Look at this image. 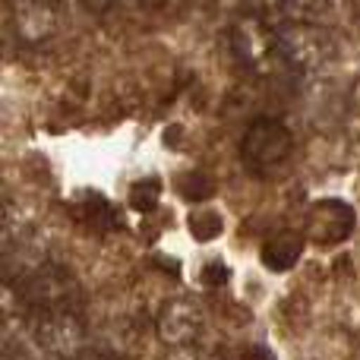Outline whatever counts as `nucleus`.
<instances>
[{
	"label": "nucleus",
	"mask_w": 360,
	"mask_h": 360,
	"mask_svg": "<svg viewBox=\"0 0 360 360\" xmlns=\"http://www.w3.org/2000/svg\"><path fill=\"white\" fill-rule=\"evenodd\" d=\"M16 297L22 307L35 316V313H54V310H73V300L79 297V285L67 269L54 266V262H41L35 272L16 281Z\"/></svg>",
	"instance_id": "f257e3e1"
},
{
	"label": "nucleus",
	"mask_w": 360,
	"mask_h": 360,
	"mask_svg": "<svg viewBox=\"0 0 360 360\" xmlns=\"http://www.w3.org/2000/svg\"><path fill=\"white\" fill-rule=\"evenodd\" d=\"M294 136L278 117H256L243 130L240 139V158L253 174H272L275 168L291 158Z\"/></svg>",
	"instance_id": "f03ea898"
},
{
	"label": "nucleus",
	"mask_w": 360,
	"mask_h": 360,
	"mask_svg": "<svg viewBox=\"0 0 360 360\" xmlns=\"http://www.w3.org/2000/svg\"><path fill=\"white\" fill-rule=\"evenodd\" d=\"M281 60L294 70H319L335 57V38L316 22H291L278 29Z\"/></svg>",
	"instance_id": "7ed1b4c3"
},
{
	"label": "nucleus",
	"mask_w": 360,
	"mask_h": 360,
	"mask_svg": "<svg viewBox=\"0 0 360 360\" xmlns=\"http://www.w3.org/2000/svg\"><path fill=\"white\" fill-rule=\"evenodd\" d=\"M231 51L237 54V60L243 63V67L256 70V73H262V70H269V63L275 60V57H281L278 51V32H272L266 25V16H256V13H243V16H237L234 22H231Z\"/></svg>",
	"instance_id": "20e7f679"
},
{
	"label": "nucleus",
	"mask_w": 360,
	"mask_h": 360,
	"mask_svg": "<svg viewBox=\"0 0 360 360\" xmlns=\"http://www.w3.org/2000/svg\"><path fill=\"white\" fill-rule=\"evenodd\" d=\"M354 205L345 202V199H316V202L307 209V221H304V234L307 240L319 243V247H338L354 234Z\"/></svg>",
	"instance_id": "39448f33"
},
{
	"label": "nucleus",
	"mask_w": 360,
	"mask_h": 360,
	"mask_svg": "<svg viewBox=\"0 0 360 360\" xmlns=\"http://www.w3.org/2000/svg\"><path fill=\"white\" fill-rule=\"evenodd\" d=\"M38 345L48 354L60 357V360H73L79 357L82 342H86V326L76 316L73 310H54V313H35L32 323Z\"/></svg>",
	"instance_id": "423d86ee"
},
{
	"label": "nucleus",
	"mask_w": 360,
	"mask_h": 360,
	"mask_svg": "<svg viewBox=\"0 0 360 360\" xmlns=\"http://www.w3.org/2000/svg\"><path fill=\"white\" fill-rule=\"evenodd\" d=\"M155 326H158V335H162L165 345H171V348H190V345H196V338L202 335L205 313L196 300L174 297L158 310Z\"/></svg>",
	"instance_id": "0eeeda50"
},
{
	"label": "nucleus",
	"mask_w": 360,
	"mask_h": 360,
	"mask_svg": "<svg viewBox=\"0 0 360 360\" xmlns=\"http://www.w3.org/2000/svg\"><path fill=\"white\" fill-rule=\"evenodd\" d=\"M304 243H307V234L300 231H275L259 250V259L269 272H288L300 262L304 256Z\"/></svg>",
	"instance_id": "6e6552de"
},
{
	"label": "nucleus",
	"mask_w": 360,
	"mask_h": 360,
	"mask_svg": "<svg viewBox=\"0 0 360 360\" xmlns=\"http://www.w3.org/2000/svg\"><path fill=\"white\" fill-rule=\"evenodd\" d=\"M16 29L25 41H41V38H48L54 32V13H51V6L29 0L16 13Z\"/></svg>",
	"instance_id": "1a4fd4ad"
},
{
	"label": "nucleus",
	"mask_w": 360,
	"mask_h": 360,
	"mask_svg": "<svg viewBox=\"0 0 360 360\" xmlns=\"http://www.w3.org/2000/svg\"><path fill=\"white\" fill-rule=\"evenodd\" d=\"M174 186L180 190V196H184V199H193V202H202V199H212V196H215V190H218L215 177L205 174V171H199V168L184 171V174H180V177L174 180Z\"/></svg>",
	"instance_id": "9d476101"
},
{
	"label": "nucleus",
	"mask_w": 360,
	"mask_h": 360,
	"mask_svg": "<svg viewBox=\"0 0 360 360\" xmlns=\"http://www.w3.org/2000/svg\"><path fill=\"white\" fill-rule=\"evenodd\" d=\"M186 228H190V234L196 237L199 243H209V240H215V237H221L224 218H221V212H215V209H199L190 215Z\"/></svg>",
	"instance_id": "9b49d317"
},
{
	"label": "nucleus",
	"mask_w": 360,
	"mask_h": 360,
	"mask_svg": "<svg viewBox=\"0 0 360 360\" xmlns=\"http://www.w3.org/2000/svg\"><path fill=\"white\" fill-rule=\"evenodd\" d=\"M158 199H162V180L158 177H143L130 186V205L136 212H143V215H149L155 209Z\"/></svg>",
	"instance_id": "f8f14e48"
},
{
	"label": "nucleus",
	"mask_w": 360,
	"mask_h": 360,
	"mask_svg": "<svg viewBox=\"0 0 360 360\" xmlns=\"http://www.w3.org/2000/svg\"><path fill=\"white\" fill-rule=\"evenodd\" d=\"M82 221H89L92 228L105 231V228H114L117 218H114V209L108 205L105 196H95V193H86V205H82Z\"/></svg>",
	"instance_id": "ddd939ff"
},
{
	"label": "nucleus",
	"mask_w": 360,
	"mask_h": 360,
	"mask_svg": "<svg viewBox=\"0 0 360 360\" xmlns=\"http://www.w3.org/2000/svg\"><path fill=\"white\" fill-rule=\"evenodd\" d=\"M332 0H285V6L294 13V16L307 19V22H313V19L319 16V13L329 10Z\"/></svg>",
	"instance_id": "4468645a"
},
{
	"label": "nucleus",
	"mask_w": 360,
	"mask_h": 360,
	"mask_svg": "<svg viewBox=\"0 0 360 360\" xmlns=\"http://www.w3.org/2000/svg\"><path fill=\"white\" fill-rule=\"evenodd\" d=\"M228 278H231L228 262H221V259L205 262V269H202V285H209V288H224V281H228Z\"/></svg>",
	"instance_id": "2eb2a0df"
},
{
	"label": "nucleus",
	"mask_w": 360,
	"mask_h": 360,
	"mask_svg": "<svg viewBox=\"0 0 360 360\" xmlns=\"http://www.w3.org/2000/svg\"><path fill=\"white\" fill-rule=\"evenodd\" d=\"M285 6V0H247V10L256 13V16H269V13L281 10Z\"/></svg>",
	"instance_id": "dca6fc26"
},
{
	"label": "nucleus",
	"mask_w": 360,
	"mask_h": 360,
	"mask_svg": "<svg viewBox=\"0 0 360 360\" xmlns=\"http://www.w3.org/2000/svg\"><path fill=\"white\" fill-rule=\"evenodd\" d=\"M351 117L360 120V79L351 86V95H348V120Z\"/></svg>",
	"instance_id": "f3484780"
},
{
	"label": "nucleus",
	"mask_w": 360,
	"mask_h": 360,
	"mask_svg": "<svg viewBox=\"0 0 360 360\" xmlns=\"http://www.w3.org/2000/svg\"><path fill=\"white\" fill-rule=\"evenodd\" d=\"M82 6H86L89 13H108L114 6V0H79Z\"/></svg>",
	"instance_id": "a211bd4d"
},
{
	"label": "nucleus",
	"mask_w": 360,
	"mask_h": 360,
	"mask_svg": "<svg viewBox=\"0 0 360 360\" xmlns=\"http://www.w3.org/2000/svg\"><path fill=\"white\" fill-rule=\"evenodd\" d=\"M237 360H272V354H269L266 348H247L237 354Z\"/></svg>",
	"instance_id": "6ab92c4d"
},
{
	"label": "nucleus",
	"mask_w": 360,
	"mask_h": 360,
	"mask_svg": "<svg viewBox=\"0 0 360 360\" xmlns=\"http://www.w3.org/2000/svg\"><path fill=\"white\" fill-rule=\"evenodd\" d=\"M4 360H32L25 351H16V348H6L4 351Z\"/></svg>",
	"instance_id": "aec40b11"
}]
</instances>
